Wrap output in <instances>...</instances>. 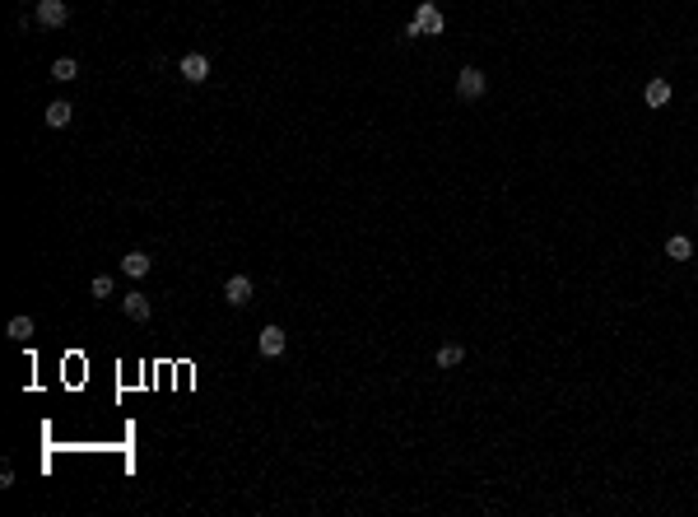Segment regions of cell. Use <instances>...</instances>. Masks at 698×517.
Listing matches in <instances>:
<instances>
[{
    "instance_id": "obj_1",
    "label": "cell",
    "mask_w": 698,
    "mask_h": 517,
    "mask_svg": "<svg viewBox=\"0 0 698 517\" xmlns=\"http://www.w3.org/2000/svg\"><path fill=\"white\" fill-rule=\"evenodd\" d=\"M447 28V19H443V10L433 5V0H424L419 10H414V19L405 23V37H438Z\"/></svg>"
},
{
    "instance_id": "obj_8",
    "label": "cell",
    "mask_w": 698,
    "mask_h": 517,
    "mask_svg": "<svg viewBox=\"0 0 698 517\" xmlns=\"http://www.w3.org/2000/svg\"><path fill=\"white\" fill-rule=\"evenodd\" d=\"M122 313L131 317V322H149V313H154V308H149V298L135 289V294H126V298H122Z\"/></svg>"
},
{
    "instance_id": "obj_14",
    "label": "cell",
    "mask_w": 698,
    "mask_h": 517,
    "mask_svg": "<svg viewBox=\"0 0 698 517\" xmlns=\"http://www.w3.org/2000/svg\"><path fill=\"white\" fill-rule=\"evenodd\" d=\"M5 336H10V340H28V336H33V317H14V322L5 326Z\"/></svg>"
},
{
    "instance_id": "obj_5",
    "label": "cell",
    "mask_w": 698,
    "mask_h": 517,
    "mask_svg": "<svg viewBox=\"0 0 698 517\" xmlns=\"http://www.w3.org/2000/svg\"><path fill=\"white\" fill-rule=\"evenodd\" d=\"M66 19H70L66 0H37V23H42V28H61Z\"/></svg>"
},
{
    "instance_id": "obj_10",
    "label": "cell",
    "mask_w": 698,
    "mask_h": 517,
    "mask_svg": "<svg viewBox=\"0 0 698 517\" xmlns=\"http://www.w3.org/2000/svg\"><path fill=\"white\" fill-rule=\"evenodd\" d=\"M75 122V108H70L66 98H56L52 108H47V126H56V131H61V126H70Z\"/></svg>"
},
{
    "instance_id": "obj_9",
    "label": "cell",
    "mask_w": 698,
    "mask_h": 517,
    "mask_svg": "<svg viewBox=\"0 0 698 517\" xmlns=\"http://www.w3.org/2000/svg\"><path fill=\"white\" fill-rule=\"evenodd\" d=\"M149 266H154V261H149V252H126V257H122V270L131 275V280H144V275H149Z\"/></svg>"
},
{
    "instance_id": "obj_3",
    "label": "cell",
    "mask_w": 698,
    "mask_h": 517,
    "mask_svg": "<svg viewBox=\"0 0 698 517\" xmlns=\"http://www.w3.org/2000/svg\"><path fill=\"white\" fill-rule=\"evenodd\" d=\"M223 303L228 308H247L252 303V275H233V280L223 284Z\"/></svg>"
},
{
    "instance_id": "obj_6",
    "label": "cell",
    "mask_w": 698,
    "mask_h": 517,
    "mask_svg": "<svg viewBox=\"0 0 698 517\" xmlns=\"http://www.w3.org/2000/svg\"><path fill=\"white\" fill-rule=\"evenodd\" d=\"M489 89V79H484V70H475V66H465L461 75H456V93L461 98H479V93Z\"/></svg>"
},
{
    "instance_id": "obj_15",
    "label": "cell",
    "mask_w": 698,
    "mask_h": 517,
    "mask_svg": "<svg viewBox=\"0 0 698 517\" xmlns=\"http://www.w3.org/2000/svg\"><path fill=\"white\" fill-rule=\"evenodd\" d=\"M89 294H93V298H112V275H93Z\"/></svg>"
},
{
    "instance_id": "obj_11",
    "label": "cell",
    "mask_w": 698,
    "mask_h": 517,
    "mask_svg": "<svg viewBox=\"0 0 698 517\" xmlns=\"http://www.w3.org/2000/svg\"><path fill=\"white\" fill-rule=\"evenodd\" d=\"M665 257H670V261H689V257H694V243H689L685 233L665 238Z\"/></svg>"
},
{
    "instance_id": "obj_12",
    "label": "cell",
    "mask_w": 698,
    "mask_h": 517,
    "mask_svg": "<svg viewBox=\"0 0 698 517\" xmlns=\"http://www.w3.org/2000/svg\"><path fill=\"white\" fill-rule=\"evenodd\" d=\"M433 359H438V368H456V364L465 359V349L456 345V340H447V345H438V354H433Z\"/></svg>"
},
{
    "instance_id": "obj_13",
    "label": "cell",
    "mask_w": 698,
    "mask_h": 517,
    "mask_svg": "<svg viewBox=\"0 0 698 517\" xmlns=\"http://www.w3.org/2000/svg\"><path fill=\"white\" fill-rule=\"evenodd\" d=\"M52 79H61V84H70V79H79V61H75V57H61V61H52Z\"/></svg>"
},
{
    "instance_id": "obj_7",
    "label": "cell",
    "mask_w": 698,
    "mask_h": 517,
    "mask_svg": "<svg viewBox=\"0 0 698 517\" xmlns=\"http://www.w3.org/2000/svg\"><path fill=\"white\" fill-rule=\"evenodd\" d=\"M670 98H675L670 79H661V75H656V79H647V89H643V103H647V108H665Z\"/></svg>"
},
{
    "instance_id": "obj_4",
    "label": "cell",
    "mask_w": 698,
    "mask_h": 517,
    "mask_svg": "<svg viewBox=\"0 0 698 517\" xmlns=\"http://www.w3.org/2000/svg\"><path fill=\"white\" fill-rule=\"evenodd\" d=\"M256 345H261V354H266V359H275V354H284V345H289V331L284 326H261V340H256Z\"/></svg>"
},
{
    "instance_id": "obj_2",
    "label": "cell",
    "mask_w": 698,
    "mask_h": 517,
    "mask_svg": "<svg viewBox=\"0 0 698 517\" xmlns=\"http://www.w3.org/2000/svg\"><path fill=\"white\" fill-rule=\"evenodd\" d=\"M178 75L187 79V84H205V79H210V57H200V52H187V57L178 61Z\"/></svg>"
},
{
    "instance_id": "obj_16",
    "label": "cell",
    "mask_w": 698,
    "mask_h": 517,
    "mask_svg": "<svg viewBox=\"0 0 698 517\" xmlns=\"http://www.w3.org/2000/svg\"><path fill=\"white\" fill-rule=\"evenodd\" d=\"M694 201H698V187H694Z\"/></svg>"
}]
</instances>
